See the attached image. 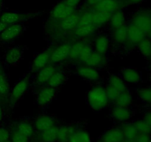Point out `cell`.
<instances>
[{"instance_id": "44dd1931", "label": "cell", "mask_w": 151, "mask_h": 142, "mask_svg": "<svg viewBox=\"0 0 151 142\" xmlns=\"http://www.w3.org/2000/svg\"><path fill=\"white\" fill-rule=\"evenodd\" d=\"M106 59L105 55L99 53L96 51H93L84 64L94 68L101 67L106 64Z\"/></svg>"}, {"instance_id": "1f68e13d", "label": "cell", "mask_w": 151, "mask_h": 142, "mask_svg": "<svg viewBox=\"0 0 151 142\" xmlns=\"http://www.w3.org/2000/svg\"><path fill=\"white\" fill-rule=\"evenodd\" d=\"M69 142H92V139L86 130L78 129L70 138Z\"/></svg>"}, {"instance_id": "d6986e66", "label": "cell", "mask_w": 151, "mask_h": 142, "mask_svg": "<svg viewBox=\"0 0 151 142\" xmlns=\"http://www.w3.org/2000/svg\"><path fill=\"white\" fill-rule=\"evenodd\" d=\"M26 19L24 15L16 12H5L0 16V22L7 26L13 24H17Z\"/></svg>"}, {"instance_id": "7dc6e473", "label": "cell", "mask_w": 151, "mask_h": 142, "mask_svg": "<svg viewBox=\"0 0 151 142\" xmlns=\"http://www.w3.org/2000/svg\"><path fill=\"white\" fill-rule=\"evenodd\" d=\"M102 0H86V4L88 7H91L94 8L99 2H100Z\"/></svg>"}, {"instance_id": "8d00e7d4", "label": "cell", "mask_w": 151, "mask_h": 142, "mask_svg": "<svg viewBox=\"0 0 151 142\" xmlns=\"http://www.w3.org/2000/svg\"><path fill=\"white\" fill-rule=\"evenodd\" d=\"M137 95L142 101L151 104V87H142L138 90Z\"/></svg>"}, {"instance_id": "f546056e", "label": "cell", "mask_w": 151, "mask_h": 142, "mask_svg": "<svg viewBox=\"0 0 151 142\" xmlns=\"http://www.w3.org/2000/svg\"><path fill=\"white\" fill-rule=\"evenodd\" d=\"M133 103L132 93L129 90H126L125 91L119 93V96L115 101V104L117 106H124V107H129Z\"/></svg>"}, {"instance_id": "816d5d0a", "label": "cell", "mask_w": 151, "mask_h": 142, "mask_svg": "<svg viewBox=\"0 0 151 142\" xmlns=\"http://www.w3.org/2000/svg\"><path fill=\"white\" fill-rule=\"evenodd\" d=\"M147 38H150V39L151 40V30L150 31V32L148 33L147 34Z\"/></svg>"}, {"instance_id": "83f0119b", "label": "cell", "mask_w": 151, "mask_h": 142, "mask_svg": "<svg viewBox=\"0 0 151 142\" xmlns=\"http://www.w3.org/2000/svg\"><path fill=\"white\" fill-rule=\"evenodd\" d=\"M113 39L118 44H123L128 40V25H125L117 29L114 30Z\"/></svg>"}, {"instance_id": "ee69618b", "label": "cell", "mask_w": 151, "mask_h": 142, "mask_svg": "<svg viewBox=\"0 0 151 142\" xmlns=\"http://www.w3.org/2000/svg\"><path fill=\"white\" fill-rule=\"evenodd\" d=\"M151 141V135L147 134L139 133L135 139V142H150Z\"/></svg>"}, {"instance_id": "4316f807", "label": "cell", "mask_w": 151, "mask_h": 142, "mask_svg": "<svg viewBox=\"0 0 151 142\" xmlns=\"http://www.w3.org/2000/svg\"><path fill=\"white\" fill-rule=\"evenodd\" d=\"M111 15V13H106V12L94 10L92 15V24L96 28L103 26L109 22Z\"/></svg>"}, {"instance_id": "f5cc1de1", "label": "cell", "mask_w": 151, "mask_h": 142, "mask_svg": "<svg viewBox=\"0 0 151 142\" xmlns=\"http://www.w3.org/2000/svg\"><path fill=\"white\" fill-rule=\"evenodd\" d=\"M149 78H150V81L151 82V67H150V74H149Z\"/></svg>"}, {"instance_id": "d6a6232c", "label": "cell", "mask_w": 151, "mask_h": 142, "mask_svg": "<svg viewBox=\"0 0 151 142\" xmlns=\"http://www.w3.org/2000/svg\"><path fill=\"white\" fill-rule=\"evenodd\" d=\"M108 84L116 89L119 93H122V92L127 90L126 83L124 81L122 77L119 76V75H113L109 77V84Z\"/></svg>"}, {"instance_id": "836d02e7", "label": "cell", "mask_w": 151, "mask_h": 142, "mask_svg": "<svg viewBox=\"0 0 151 142\" xmlns=\"http://www.w3.org/2000/svg\"><path fill=\"white\" fill-rule=\"evenodd\" d=\"M137 48H138L139 53L143 56L147 58H150L151 56V40L147 37L145 38L142 41H140L137 44Z\"/></svg>"}, {"instance_id": "f35d334b", "label": "cell", "mask_w": 151, "mask_h": 142, "mask_svg": "<svg viewBox=\"0 0 151 142\" xmlns=\"http://www.w3.org/2000/svg\"><path fill=\"white\" fill-rule=\"evenodd\" d=\"M10 139L12 142H29V138L22 134L16 129H14L12 133H10Z\"/></svg>"}, {"instance_id": "db71d44e", "label": "cell", "mask_w": 151, "mask_h": 142, "mask_svg": "<svg viewBox=\"0 0 151 142\" xmlns=\"http://www.w3.org/2000/svg\"><path fill=\"white\" fill-rule=\"evenodd\" d=\"M123 142H135V141H128V140H124Z\"/></svg>"}, {"instance_id": "6f0895ef", "label": "cell", "mask_w": 151, "mask_h": 142, "mask_svg": "<svg viewBox=\"0 0 151 142\" xmlns=\"http://www.w3.org/2000/svg\"><path fill=\"white\" fill-rule=\"evenodd\" d=\"M0 72H1V66H0Z\"/></svg>"}, {"instance_id": "f6af8a7d", "label": "cell", "mask_w": 151, "mask_h": 142, "mask_svg": "<svg viewBox=\"0 0 151 142\" xmlns=\"http://www.w3.org/2000/svg\"><path fill=\"white\" fill-rule=\"evenodd\" d=\"M82 0H64L65 4H67L68 6H69L70 7H72V8H75L76 7H78L80 4V3L81 2Z\"/></svg>"}, {"instance_id": "7402d4cb", "label": "cell", "mask_w": 151, "mask_h": 142, "mask_svg": "<svg viewBox=\"0 0 151 142\" xmlns=\"http://www.w3.org/2000/svg\"><path fill=\"white\" fill-rule=\"evenodd\" d=\"M110 46V41L106 35H100L95 38L94 47L95 51L105 55L108 52Z\"/></svg>"}, {"instance_id": "2e32d148", "label": "cell", "mask_w": 151, "mask_h": 142, "mask_svg": "<svg viewBox=\"0 0 151 142\" xmlns=\"http://www.w3.org/2000/svg\"><path fill=\"white\" fill-rule=\"evenodd\" d=\"M78 130L75 125L72 124H64L60 127H58L57 141L56 142H69V139L72 137L76 130Z\"/></svg>"}, {"instance_id": "277c9868", "label": "cell", "mask_w": 151, "mask_h": 142, "mask_svg": "<svg viewBox=\"0 0 151 142\" xmlns=\"http://www.w3.org/2000/svg\"><path fill=\"white\" fill-rule=\"evenodd\" d=\"M29 80L28 78H24L19 80L13 88L12 89L10 93V103L11 104H15L26 93L29 88Z\"/></svg>"}, {"instance_id": "ab89813d", "label": "cell", "mask_w": 151, "mask_h": 142, "mask_svg": "<svg viewBox=\"0 0 151 142\" xmlns=\"http://www.w3.org/2000/svg\"><path fill=\"white\" fill-rule=\"evenodd\" d=\"M92 52H93V50L91 46L89 45L88 44H86L85 45L83 46V47L81 53H80L79 58H78L80 62L84 63V62L87 60V59L89 57V56L91 54Z\"/></svg>"}, {"instance_id": "94428289", "label": "cell", "mask_w": 151, "mask_h": 142, "mask_svg": "<svg viewBox=\"0 0 151 142\" xmlns=\"http://www.w3.org/2000/svg\"><path fill=\"white\" fill-rule=\"evenodd\" d=\"M150 142H151V141H150Z\"/></svg>"}, {"instance_id": "11a10c76", "label": "cell", "mask_w": 151, "mask_h": 142, "mask_svg": "<svg viewBox=\"0 0 151 142\" xmlns=\"http://www.w3.org/2000/svg\"><path fill=\"white\" fill-rule=\"evenodd\" d=\"M4 142H12V141H10V139H9V140L5 141H4Z\"/></svg>"}, {"instance_id": "6125c7cd", "label": "cell", "mask_w": 151, "mask_h": 142, "mask_svg": "<svg viewBox=\"0 0 151 142\" xmlns=\"http://www.w3.org/2000/svg\"><path fill=\"white\" fill-rule=\"evenodd\" d=\"M150 105H151V104H150Z\"/></svg>"}, {"instance_id": "681fc988", "label": "cell", "mask_w": 151, "mask_h": 142, "mask_svg": "<svg viewBox=\"0 0 151 142\" xmlns=\"http://www.w3.org/2000/svg\"><path fill=\"white\" fill-rule=\"evenodd\" d=\"M6 27H7V25H4V24H3L2 22H0V33H1L3 30H4V28H5Z\"/></svg>"}, {"instance_id": "8992f818", "label": "cell", "mask_w": 151, "mask_h": 142, "mask_svg": "<svg viewBox=\"0 0 151 142\" xmlns=\"http://www.w3.org/2000/svg\"><path fill=\"white\" fill-rule=\"evenodd\" d=\"M111 116L116 122L125 123L132 118L133 112L129 107L115 105L111 110Z\"/></svg>"}, {"instance_id": "52a82bcc", "label": "cell", "mask_w": 151, "mask_h": 142, "mask_svg": "<svg viewBox=\"0 0 151 142\" xmlns=\"http://www.w3.org/2000/svg\"><path fill=\"white\" fill-rule=\"evenodd\" d=\"M147 37V34L142 30L130 23L128 25V40L127 42L132 47L137 45L141 41Z\"/></svg>"}, {"instance_id": "5b68a950", "label": "cell", "mask_w": 151, "mask_h": 142, "mask_svg": "<svg viewBox=\"0 0 151 142\" xmlns=\"http://www.w3.org/2000/svg\"><path fill=\"white\" fill-rule=\"evenodd\" d=\"M70 44H62L51 52L50 62L52 64H58L64 62L69 58Z\"/></svg>"}, {"instance_id": "9c48e42d", "label": "cell", "mask_w": 151, "mask_h": 142, "mask_svg": "<svg viewBox=\"0 0 151 142\" xmlns=\"http://www.w3.org/2000/svg\"><path fill=\"white\" fill-rule=\"evenodd\" d=\"M75 13V9L70 7L65 4L64 1L56 4L51 11V16L53 19L56 20L61 21L65 18L68 17L70 15Z\"/></svg>"}, {"instance_id": "7bdbcfd3", "label": "cell", "mask_w": 151, "mask_h": 142, "mask_svg": "<svg viewBox=\"0 0 151 142\" xmlns=\"http://www.w3.org/2000/svg\"><path fill=\"white\" fill-rule=\"evenodd\" d=\"M10 138V132L4 127H0V142H4Z\"/></svg>"}, {"instance_id": "f1b7e54d", "label": "cell", "mask_w": 151, "mask_h": 142, "mask_svg": "<svg viewBox=\"0 0 151 142\" xmlns=\"http://www.w3.org/2000/svg\"><path fill=\"white\" fill-rule=\"evenodd\" d=\"M96 28L93 24L85 25H78L75 30H74V33L75 36L80 38H85V37L90 36L95 32Z\"/></svg>"}, {"instance_id": "e575fe53", "label": "cell", "mask_w": 151, "mask_h": 142, "mask_svg": "<svg viewBox=\"0 0 151 142\" xmlns=\"http://www.w3.org/2000/svg\"><path fill=\"white\" fill-rule=\"evenodd\" d=\"M86 43L83 41H77V42L74 43L72 45L70 46V50H69V56L72 60H77L78 59L81 53V50H82L83 47L85 45Z\"/></svg>"}, {"instance_id": "ba28073f", "label": "cell", "mask_w": 151, "mask_h": 142, "mask_svg": "<svg viewBox=\"0 0 151 142\" xmlns=\"http://www.w3.org/2000/svg\"><path fill=\"white\" fill-rule=\"evenodd\" d=\"M23 29V26L19 23L8 25L0 33V39L4 41H12L22 34Z\"/></svg>"}, {"instance_id": "74e56055", "label": "cell", "mask_w": 151, "mask_h": 142, "mask_svg": "<svg viewBox=\"0 0 151 142\" xmlns=\"http://www.w3.org/2000/svg\"><path fill=\"white\" fill-rule=\"evenodd\" d=\"M10 87H9L8 81L5 75L0 72V96L2 97H7L9 95Z\"/></svg>"}, {"instance_id": "30bf717a", "label": "cell", "mask_w": 151, "mask_h": 142, "mask_svg": "<svg viewBox=\"0 0 151 142\" xmlns=\"http://www.w3.org/2000/svg\"><path fill=\"white\" fill-rule=\"evenodd\" d=\"M56 94V90L51 87H43L38 91L36 96V101L39 106H44L50 103Z\"/></svg>"}, {"instance_id": "ffe728a7", "label": "cell", "mask_w": 151, "mask_h": 142, "mask_svg": "<svg viewBox=\"0 0 151 142\" xmlns=\"http://www.w3.org/2000/svg\"><path fill=\"white\" fill-rule=\"evenodd\" d=\"M58 127L54 126L47 130L38 133L36 135L37 141L42 142H56L57 141Z\"/></svg>"}, {"instance_id": "f907efd6", "label": "cell", "mask_w": 151, "mask_h": 142, "mask_svg": "<svg viewBox=\"0 0 151 142\" xmlns=\"http://www.w3.org/2000/svg\"><path fill=\"white\" fill-rule=\"evenodd\" d=\"M3 119V110L2 107H1V104H0V121H2Z\"/></svg>"}, {"instance_id": "3957f363", "label": "cell", "mask_w": 151, "mask_h": 142, "mask_svg": "<svg viewBox=\"0 0 151 142\" xmlns=\"http://www.w3.org/2000/svg\"><path fill=\"white\" fill-rule=\"evenodd\" d=\"M127 4L125 0H102L95 7L94 10L106 12L108 13H113L114 12L120 10L123 4Z\"/></svg>"}, {"instance_id": "9f6ffc18", "label": "cell", "mask_w": 151, "mask_h": 142, "mask_svg": "<svg viewBox=\"0 0 151 142\" xmlns=\"http://www.w3.org/2000/svg\"><path fill=\"white\" fill-rule=\"evenodd\" d=\"M1 1H2V0H0V4H1Z\"/></svg>"}, {"instance_id": "6da1fadb", "label": "cell", "mask_w": 151, "mask_h": 142, "mask_svg": "<svg viewBox=\"0 0 151 142\" xmlns=\"http://www.w3.org/2000/svg\"><path fill=\"white\" fill-rule=\"evenodd\" d=\"M87 101L90 107L94 111H100L106 109L109 104L105 88L97 85L88 91Z\"/></svg>"}, {"instance_id": "4dcf8cb0", "label": "cell", "mask_w": 151, "mask_h": 142, "mask_svg": "<svg viewBox=\"0 0 151 142\" xmlns=\"http://www.w3.org/2000/svg\"><path fill=\"white\" fill-rule=\"evenodd\" d=\"M66 80V75L62 71L56 70L50 77V80L47 82V86L51 87L52 88H58L61 86Z\"/></svg>"}, {"instance_id": "d4e9b609", "label": "cell", "mask_w": 151, "mask_h": 142, "mask_svg": "<svg viewBox=\"0 0 151 142\" xmlns=\"http://www.w3.org/2000/svg\"><path fill=\"white\" fill-rule=\"evenodd\" d=\"M22 56V50L19 47H13L7 50L5 55V62L8 64L12 65L17 63Z\"/></svg>"}, {"instance_id": "5bb4252c", "label": "cell", "mask_w": 151, "mask_h": 142, "mask_svg": "<svg viewBox=\"0 0 151 142\" xmlns=\"http://www.w3.org/2000/svg\"><path fill=\"white\" fill-rule=\"evenodd\" d=\"M50 50H44L41 53H38L34 59L32 63V72H38L41 69L49 64L50 62Z\"/></svg>"}, {"instance_id": "91938a15", "label": "cell", "mask_w": 151, "mask_h": 142, "mask_svg": "<svg viewBox=\"0 0 151 142\" xmlns=\"http://www.w3.org/2000/svg\"><path fill=\"white\" fill-rule=\"evenodd\" d=\"M150 59H151V56H150Z\"/></svg>"}, {"instance_id": "cb8c5ba5", "label": "cell", "mask_w": 151, "mask_h": 142, "mask_svg": "<svg viewBox=\"0 0 151 142\" xmlns=\"http://www.w3.org/2000/svg\"><path fill=\"white\" fill-rule=\"evenodd\" d=\"M125 140L135 141L139 133L133 122H125L121 127Z\"/></svg>"}, {"instance_id": "7c38bea8", "label": "cell", "mask_w": 151, "mask_h": 142, "mask_svg": "<svg viewBox=\"0 0 151 142\" xmlns=\"http://www.w3.org/2000/svg\"><path fill=\"white\" fill-rule=\"evenodd\" d=\"M55 120L52 116L49 115H41L35 118L34 121V128L38 133L47 130L55 126Z\"/></svg>"}, {"instance_id": "7a4b0ae2", "label": "cell", "mask_w": 151, "mask_h": 142, "mask_svg": "<svg viewBox=\"0 0 151 142\" xmlns=\"http://www.w3.org/2000/svg\"><path fill=\"white\" fill-rule=\"evenodd\" d=\"M131 23L146 34L148 33L151 30V8L142 9L134 13Z\"/></svg>"}, {"instance_id": "e0dca14e", "label": "cell", "mask_w": 151, "mask_h": 142, "mask_svg": "<svg viewBox=\"0 0 151 142\" xmlns=\"http://www.w3.org/2000/svg\"><path fill=\"white\" fill-rule=\"evenodd\" d=\"M56 70V67L54 64H49L47 66L43 67L38 72H37L36 75V82L38 84H47L48 81L50 80V77L52 75Z\"/></svg>"}, {"instance_id": "9a60e30c", "label": "cell", "mask_w": 151, "mask_h": 142, "mask_svg": "<svg viewBox=\"0 0 151 142\" xmlns=\"http://www.w3.org/2000/svg\"><path fill=\"white\" fill-rule=\"evenodd\" d=\"M78 73L80 76L82 77L87 81H98L100 78L99 72L96 68L92 67L88 65H83L78 68Z\"/></svg>"}, {"instance_id": "c3c4849f", "label": "cell", "mask_w": 151, "mask_h": 142, "mask_svg": "<svg viewBox=\"0 0 151 142\" xmlns=\"http://www.w3.org/2000/svg\"><path fill=\"white\" fill-rule=\"evenodd\" d=\"M126 1L127 4H140L141 2H142L144 0H125Z\"/></svg>"}, {"instance_id": "b9f144b4", "label": "cell", "mask_w": 151, "mask_h": 142, "mask_svg": "<svg viewBox=\"0 0 151 142\" xmlns=\"http://www.w3.org/2000/svg\"><path fill=\"white\" fill-rule=\"evenodd\" d=\"M92 15L93 12L86 11L81 15L80 16L79 25H85L92 24Z\"/></svg>"}, {"instance_id": "d590c367", "label": "cell", "mask_w": 151, "mask_h": 142, "mask_svg": "<svg viewBox=\"0 0 151 142\" xmlns=\"http://www.w3.org/2000/svg\"><path fill=\"white\" fill-rule=\"evenodd\" d=\"M134 126L137 128L139 133H142V134H147L151 135V127L149 124L143 119H137L134 121Z\"/></svg>"}, {"instance_id": "ac0fdd59", "label": "cell", "mask_w": 151, "mask_h": 142, "mask_svg": "<svg viewBox=\"0 0 151 142\" xmlns=\"http://www.w3.org/2000/svg\"><path fill=\"white\" fill-rule=\"evenodd\" d=\"M80 16L81 15L77 13H74L63 20L60 21V27L63 30H75L79 25Z\"/></svg>"}, {"instance_id": "60d3db41", "label": "cell", "mask_w": 151, "mask_h": 142, "mask_svg": "<svg viewBox=\"0 0 151 142\" xmlns=\"http://www.w3.org/2000/svg\"><path fill=\"white\" fill-rule=\"evenodd\" d=\"M105 90H106V96H107L109 102H115V101L116 100L117 97L119 96V93H120L119 91H117L116 89L111 87L109 84L106 87Z\"/></svg>"}, {"instance_id": "680465c9", "label": "cell", "mask_w": 151, "mask_h": 142, "mask_svg": "<svg viewBox=\"0 0 151 142\" xmlns=\"http://www.w3.org/2000/svg\"><path fill=\"white\" fill-rule=\"evenodd\" d=\"M36 142H42V141H36Z\"/></svg>"}, {"instance_id": "4fadbf2b", "label": "cell", "mask_w": 151, "mask_h": 142, "mask_svg": "<svg viewBox=\"0 0 151 142\" xmlns=\"http://www.w3.org/2000/svg\"><path fill=\"white\" fill-rule=\"evenodd\" d=\"M121 75V77L126 84H137L142 80L141 72L134 67L124 68Z\"/></svg>"}, {"instance_id": "484cf974", "label": "cell", "mask_w": 151, "mask_h": 142, "mask_svg": "<svg viewBox=\"0 0 151 142\" xmlns=\"http://www.w3.org/2000/svg\"><path fill=\"white\" fill-rule=\"evenodd\" d=\"M14 129L25 135L28 138H32L35 135V128L33 124L27 121H21L16 124V127Z\"/></svg>"}, {"instance_id": "603a6c76", "label": "cell", "mask_w": 151, "mask_h": 142, "mask_svg": "<svg viewBox=\"0 0 151 142\" xmlns=\"http://www.w3.org/2000/svg\"><path fill=\"white\" fill-rule=\"evenodd\" d=\"M125 22H126V19H125V13L121 10H118L111 13L110 20H109L111 27L114 30L117 29V28L125 25Z\"/></svg>"}, {"instance_id": "8fae6325", "label": "cell", "mask_w": 151, "mask_h": 142, "mask_svg": "<svg viewBox=\"0 0 151 142\" xmlns=\"http://www.w3.org/2000/svg\"><path fill=\"white\" fill-rule=\"evenodd\" d=\"M125 140L121 127H113L103 133L99 142H123Z\"/></svg>"}, {"instance_id": "bcb514c9", "label": "cell", "mask_w": 151, "mask_h": 142, "mask_svg": "<svg viewBox=\"0 0 151 142\" xmlns=\"http://www.w3.org/2000/svg\"><path fill=\"white\" fill-rule=\"evenodd\" d=\"M142 119L145 120L151 127V109H148L144 113Z\"/></svg>"}]
</instances>
